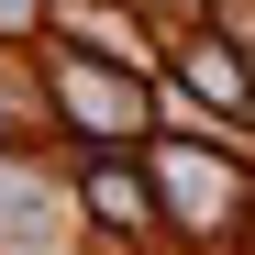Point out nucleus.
I'll return each mask as SVG.
<instances>
[{
	"label": "nucleus",
	"mask_w": 255,
	"mask_h": 255,
	"mask_svg": "<svg viewBox=\"0 0 255 255\" xmlns=\"http://www.w3.org/2000/svg\"><path fill=\"white\" fill-rule=\"evenodd\" d=\"M56 89H67V122H78V133H133V122H144L133 78H111V67H89V56H67Z\"/></svg>",
	"instance_id": "f257e3e1"
},
{
	"label": "nucleus",
	"mask_w": 255,
	"mask_h": 255,
	"mask_svg": "<svg viewBox=\"0 0 255 255\" xmlns=\"http://www.w3.org/2000/svg\"><path fill=\"white\" fill-rule=\"evenodd\" d=\"M166 200H178V222H222V211H233V178L200 166V155H166Z\"/></svg>",
	"instance_id": "f03ea898"
},
{
	"label": "nucleus",
	"mask_w": 255,
	"mask_h": 255,
	"mask_svg": "<svg viewBox=\"0 0 255 255\" xmlns=\"http://www.w3.org/2000/svg\"><path fill=\"white\" fill-rule=\"evenodd\" d=\"M11 22H33V0H0V33H11Z\"/></svg>",
	"instance_id": "7ed1b4c3"
}]
</instances>
